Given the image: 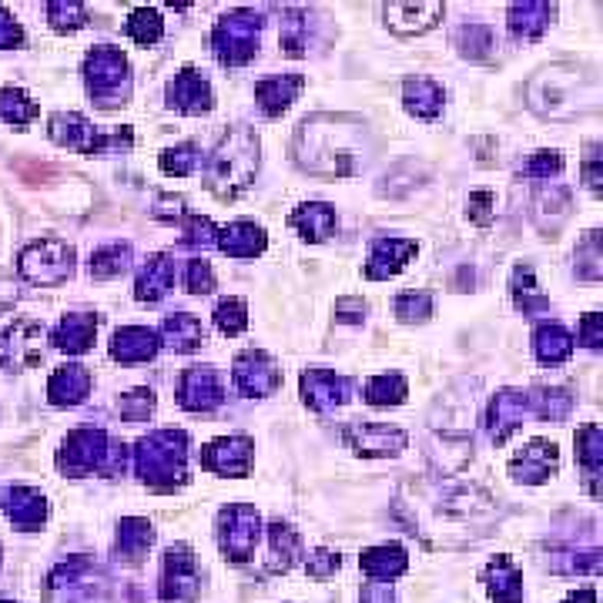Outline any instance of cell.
Wrapping results in <instances>:
<instances>
[{"instance_id": "obj_1", "label": "cell", "mask_w": 603, "mask_h": 603, "mask_svg": "<svg viewBox=\"0 0 603 603\" xmlns=\"http://www.w3.org/2000/svg\"><path fill=\"white\" fill-rule=\"evenodd\" d=\"M258 171V138L248 128H232L208 158V188L218 198H235L252 185Z\"/></svg>"}, {"instance_id": "obj_2", "label": "cell", "mask_w": 603, "mask_h": 603, "mask_svg": "<svg viewBox=\"0 0 603 603\" xmlns=\"http://www.w3.org/2000/svg\"><path fill=\"white\" fill-rule=\"evenodd\" d=\"M185 459H188V436L175 429H158L145 436L134 449V469L138 476L158 490H171L185 480Z\"/></svg>"}, {"instance_id": "obj_3", "label": "cell", "mask_w": 603, "mask_h": 603, "mask_svg": "<svg viewBox=\"0 0 603 603\" xmlns=\"http://www.w3.org/2000/svg\"><path fill=\"white\" fill-rule=\"evenodd\" d=\"M57 466L71 476L94 473V469H104V473H114V469L124 466V446L111 443L104 436V429H74L67 436V443L57 456Z\"/></svg>"}, {"instance_id": "obj_4", "label": "cell", "mask_w": 603, "mask_h": 603, "mask_svg": "<svg viewBox=\"0 0 603 603\" xmlns=\"http://www.w3.org/2000/svg\"><path fill=\"white\" fill-rule=\"evenodd\" d=\"M84 78H88V91L98 104H118L131 94L128 61L118 47H94L84 61Z\"/></svg>"}, {"instance_id": "obj_5", "label": "cell", "mask_w": 603, "mask_h": 603, "mask_svg": "<svg viewBox=\"0 0 603 603\" xmlns=\"http://www.w3.org/2000/svg\"><path fill=\"white\" fill-rule=\"evenodd\" d=\"M17 272L34 285H57L64 279H71L74 248L67 242H61V238H41V242H31L21 252Z\"/></svg>"}, {"instance_id": "obj_6", "label": "cell", "mask_w": 603, "mask_h": 603, "mask_svg": "<svg viewBox=\"0 0 603 603\" xmlns=\"http://www.w3.org/2000/svg\"><path fill=\"white\" fill-rule=\"evenodd\" d=\"M258 31H262V17L252 11H232L215 24L212 44L222 64H245L258 51Z\"/></svg>"}, {"instance_id": "obj_7", "label": "cell", "mask_w": 603, "mask_h": 603, "mask_svg": "<svg viewBox=\"0 0 603 603\" xmlns=\"http://www.w3.org/2000/svg\"><path fill=\"white\" fill-rule=\"evenodd\" d=\"M258 536H262V520H258L255 506L235 503L218 516V540H222L225 557H232L238 563L248 560L255 553Z\"/></svg>"}, {"instance_id": "obj_8", "label": "cell", "mask_w": 603, "mask_h": 603, "mask_svg": "<svg viewBox=\"0 0 603 603\" xmlns=\"http://www.w3.org/2000/svg\"><path fill=\"white\" fill-rule=\"evenodd\" d=\"M178 402L188 413H212L225 402V382L212 366H191L178 382Z\"/></svg>"}, {"instance_id": "obj_9", "label": "cell", "mask_w": 603, "mask_h": 603, "mask_svg": "<svg viewBox=\"0 0 603 603\" xmlns=\"http://www.w3.org/2000/svg\"><path fill=\"white\" fill-rule=\"evenodd\" d=\"M232 379L242 396H272L282 386V372L275 366V359L258 349H248L235 359Z\"/></svg>"}, {"instance_id": "obj_10", "label": "cell", "mask_w": 603, "mask_h": 603, "mask_svg": "<svg viewBox=\"0 0 603 603\" xmlns=\"http://www.w3.org/2000/svg\"><path fill=\"white\" fill-rule=\"evenodd\" d=\"M198 597V573L195 557L185 543L165 553V577H161V600L165 603H195Z\"/></svg>"}, {"instance_id": "obj_11", "label": "cell", "mask_w": 603, "mask_h": 603, "mask_svg": "<svg viewBox=\"0 0 603 603\" xmlns=\"http://www.w3.org/2000/svg\"><path fill=\"white\" fill-rule=\"evenodd\" d=\"M44 329L41 322H14L7 332H0V369H21L41 356Z\"/></svg>"}, {"instance_id": "obj_12", "label": "cell", "mask_w": 603, "mask_h": 603, "mask_svg": "<svg viewBox=\"0 0 603 603\" xmlns=\"http://www.w3.org/2000/svg\"><path fill=\"white\" fill-rule=\"evenodd\" d=\"M201 466L222 476H245L252 469V439L225 436L201 449Z\"/></svg>"}, {"instance_id": "obj_13", "label": "cell", "mask_w": 603, "mask_h": 603, "mask_svg": "<svg viewBox=\"0 0 603 603\" xmlns=\"http://www.w3.org/2000/svg\"><path fill=\"white\" fill-rule=\"evenodd\" d=\"M346 439L362 456H396L399 449H406V433H402V429H389L376 423L346 426Z\"/></svg>"}, {"instance_id": "obj_14", "label": "cell", "mask_w": 603, "mask_h": 603, "mask_svg": "<svg viewBox=\"0 0 603 603\" xmlns=\"http://www.w3.org/2000/svg\"><path fill=\"white\" fill-rule=\"evenodd\" d=\"M349 392H352L349 379L335 376L329 369H309L302 376V399L309 402L312 409H319V413L342 406V402L349 399Z\"/></svg>"}, {"instance_id": "obj_15", "label": "cell", "mask_w": 603, "mask_h": 603, "mask_svg": "<svg viewBox=\"0 0 603 603\" xmlns=\"http://www.w3.org/2000/svg\"><path fill=\"white\" fill-rule=\"evenodd\" d=\"M510 473L523 483H543L547 476L557 473V446L547 443V439H536V443L523 446L513 456Z\"/></svg>"}, {"instance_id": "obj_16", "label": "cell", "mask_w": 603, "mask_h": 603, "mask_svg": "<svg viewBox=\"0 0 603 603\" xmlns=\"http://www.w3.org/2000/svg\"><path fill=\"white\" fill-rule=\"evenodd\" d=\"M413 255H416V242H406V238H376L366 262V275L369 279H392V275L406 268V262Z\"/></svg>"}, {"instance_id": "obj_17", "label": "cell", "mask_w": 603, "mask_h": 603, "mask_svg": "<svg viewBox=\"0 0 603 603\" xmlns=\"http://www.w3.org/2000/svg\"><path fill=\"white\" fill-rule=\"evenodd\" d=\"M526 409H530V396H526V392L506 389V392H500V396L493 399L490 413H486V426H490L493 443H503L513 429H520Z\"/></svg>"}, {"instance_id": "obj_18", "label": "cell", "mask_w": 603, "mask_h": 603, "mask_svg": "<svg viewBox=\"0 0 603 603\" xmlns=\"http://www.w3.org/2000/svg\"><path fill=\"white\" fill-rule=\"evenodd\" d=\"M168 104L178 108L181 114H201L212 108V91H208V81L201 78L198 71L185 67L181 74H175V81L168 84Z\"/></svg>"}, {"instance_id": "obj_19", "label": "cell", "mask_w": 603, "mask_h": 603, "mask_svg": "<svg viewBox=\"0 0 603 603\" xmlns=\"http://www.w3.org/2000/svg\"><path fill=\"white\" fill-rule=\"evenodd\" d=\"M51 138L57 145L71 148V151H84V155H94L98 151V138L101 131L94 128L88 118H81V114H54L51 118Z\"/></svg>"}, {"instance_id": "obj_20", "label": "cell", "mask_w": 603, "mask_h": 603, "mask_svg": "<svg viewBox=\"0 0 603 603\" xmlns=\"http://www.w3.org/2000/svg\"><path fill=\"white\" fill-rule=\"evenodd\" d=\"M161 349V339L145 325H124V329L114 332L111 342V356L118 362H148L155 359Z\"/></svg>"}, {"instance_id": "obj_21", "label": "cell", "mask_w": 603, "mask_h": 603, "mask_svg": "<svg viewBox=\"0 0 603 603\" xmlns=\"http://www.w3.org/2000/svg\"><path fill=\"white\" fill-rule=\"evenodd\" d=\"M439 17H443V4H429V0H419V4H386V21L399 34H423Z\"/></svg>"}, {"instance_id": "obj_22", "label": "cell", "mask_w": 603, "mask_h": 603, "mask_svg": "<svg viewBox=\"0 0 603 603\" xmlns=\"http://www.w3.org/2000/svg\"><path fill=\"white\" fill-rule=\"evenodd\" d=\"M91 392V372L84 366H61L47 382V396L54 406H78Z\"/></svg>"}, {"instance_id": "obj_23", "label": "cell", "mask_w": 603, "mask_h": 603, "mask_svg": "<svg viewBox=\"0 0 603 603\" xmlns=\"http://www.w3.org/2000/svg\"><path fill=\"white\" fill-rule=\"evenodd\" d=\"M94 332H98V319H94V315H64V319L57 322V329L51 332V342L61 352L81 356V352L91 349Z\"/></svg>"}, {"instance_id": "obj_24", "label": "cell", "mask_w": 603, "mask_h": 603, "mask_svg": "<svg viewBox=\"0 0 603 603\" xmlns=\"http://www.w3.org/2000/svg\"><path fill=\"white\" fill-rule=\"evenodd\" d=\"M171 282H175V262H171L168 255H151L145 258V265H141L138 272V299L141 302H158L165 299Z\"/></svg>"}, {"instance_id": "obj_25", "label": "cell", "mask_w": 603, "mask_h": 603, "mask_svg": "<svg viewBox=\"0 0 603 603\" xmlns=\"http://www.w3.org/2000/svg\"><path fill=\"white\" fill-rule=\"evenodd\" d=\"M215 245L232 258H255L265 252V232L255 222H235L218 232Z\"/></svg>"}, {"instance_id": "obj_26", "label": "cell", "mask_w": 603, "mask_h": 603, "mask_svg": "<svg viewBox=\"0 0 603 603\" xmlns=\"http://www.w3.org/2000/svg\"><path fill=\"white\" fill-rule=\"evenodd\" d=\"M299 91H302L299 74H279V78L258 81L255 98H258V104H262V111L268 114V118H275V114H282L285 108H289Z\"/></svg>"}, {"instance_id": "obj_27", "label": "cell", "mask_w": 603, "mask_h": 603, "mask_svg": "<svg viewBox=\"0 0 603 603\" xmlns=\"http://www.w3.org/2000/svg\"><path fill=\"white\" fill-rule=\"evenodd\" d=\"M161 342L175 352H195L201 342H205V325L188 312L168 315L165 325H161Z\"/></svg>"}, {"instance_id": "obj_28", "label": "cell", "mask_w": 603, "mask_h": 603, "mask_svg": "<svg viewBox=\"0 0 603 603\" xmlns=\"http://www.w3.org/2000/svg\"><path fill=\"white\" fill-rule=\"evenodd\" d=\"M533 349H536V359L543 366H557V362H567L570 352H573V335L563 329L560 322H547L540 325L533 335Z\"/></svg>"}, {"instance_id": "obj_29", "label": "cell", "mask_w": 603, "mask_h": 603, "mask_svg": "<svg viewBox=\"0 0 603 603\" xmlns=\"http://www.w3.org/2000/svg\"><path fill=\"white\" fill-rule=\"evenodd\" d=\"M289 222L299 228V232L309 238V242H325L335 232V212L332 205H322V201H309V205H299L292 212Z\"/></svg>"}, {"instance_id": "obj_30", "label": "cell", "mask_w": 603, "mask_h": 603, "mask_svg": "<svg viewBox=\"0 0 603 603\" xmlns=\"http://www.w3.org/2000/svg\"><path fill=\"white\" fill-rule=\"evenodd\" d=\"M359 563H362V570H366L372 580L389 583V580H396L402 570H406V550L396 547V543H386V547L366 550Z\"/></svg>"}, {"instance_id": "obj_31", "label": "cell", "mask_w": 603, "mask_h": 603, "mask_svg": "<svg viewBox=\"0 0 603 603\" xmlns=\"http://www.w3.org/2000/svg\"><path fill=\"white\" fill-rule=\"evenodd\" d=\"M7 513H11V520L21 526V530H34V526L44 523L47 503H44L41 493L31 490V486H14L11 503H7Z\"/></svg>"}, {"instance_id": "obj_32", "label": "cell", "mask_w": 603, "mask_h": 603, "mask_svg": "<svg viewBox=\"0 0 603 603\" xmlns=\"http://www.w3.org/2000/svg\"><path fill=\"white\" fill-rule=\"evenodd\" d=\"M406 108L416 114V118L433 121L439 111H443V88L429 78L406 81Z\"/></svg>"}, {"instance_id": "obj_33", "label": "cell", "mask_w": 603, "mask_h": 603, "mask_svg": "<svg viewBox=\"0 0 603 603\" xmlns=\"http://www.w3.org/2000/svg\"><path fill=\"white\" fill-rule=\"evenodd\" d=\"M553 7L550 4H513L510 7V31L523 41H533V37L543 34V27L550 24Z\"/></svg>"}, {"instance_id": "obj_34", "label": "cell", "mask_w": 603, "mask_h": 603, "mask_svg": "<svg viewBox=\"0 0 603 603\" xmlns=\"http://www.w3.org/2000/svg\"><path fill=\"white\" fill-rule=\"evenodd\" d=\"M490 577V593L496 603H520L523 600V590H520V570L513 567L506 557H496L486 570Z\"/></svg>"}, {"instance_id": "obj_35", "label": "cell", "mask_w": 603, "mask_h": 603, "mask_svg": "<svg viewBox=\"0 0 603 603\" xmlns=\"http://www.w3.org/2000/svg\"><path fill=\"white\" fill-rule=\"evenodd\" d=\"M151 540H155V533H151L148 520H141V516H128V520H121L118 553L124 560H138L141 553L151 547Z\"/></svg>"}, {"instance_id": "obj_36", "label": "cell", "mask_w": 603, "mask_h": 603, "mask_svg": "<svg viewBox=\"0 0 603 603\" xmlns=\"http://www.w3.org/2000/svg\"><path fill=\"white\" fill-rule=\"evenodd\" d=\"M577 459L587 473L590 483H597L600 476V463H603V436H600V426H583L577 433Z\"/></svg>"}, {"instance_id": "obj_37", "label": "cell", "mask_w": 603, "mask_h": 603, "mask_svg": "<svg viewBox=\"0 0 603 603\" xmlns=\"http://www.w3.org/2000/svg\"><path fill=\"white\" fill-rule=\"evenodd\" d=\"M128 262H131V248L121 242H111L91 255V275L94 279H111V275H121L124 268H128Z\"/></svg>"}, {"instance_id": "obj_38", "label": "cell", "mask_w": 603, "mask_h": 603, "mask_svg": "<svg viewBox=\"0 0 603 603\" xmlns=\"http://www.w3.org/2000/svg\"><path fill=\"white\" fill-rule=\"evenodd\" d=\"M37 114H41V108H37V101L27 98L24 91H17V88H4V91H0V121H7V124H27V121H34Z\"/></svg>"}, {"instance_id": "obj_39", "label": "cell", "mask_w": 603, "mask_h": 603, "mask_svg": "<svg viewBox=\"0 0 603 603\" xmlns=\"http://www.w3.org/2000/svg\"><path fill=\"white\" fill-rule=\"evenodd\" d=\"M124 31H128L131 41H138L141 47L161 41V34H165V24H161V14L151 11V7H141V11H134L128 17V24H124Z\"/></svg>"}, {"instance_id": "obj_40", "label": "cell", "mask_w": 603, "mask_h": 603, "mask_svg": "<svg viewBox=\"0 0 603 603\" xmlns=\"http://www.w3.org/2000/svg\"><path fill=\"white\" fill-rule=\"evenodd\" d=\"M402 399H406V379L396 376V372L366 382V402H372V406H399Z\"/></svg>"}, {"instance_id": "obj_41", "label": "cell", "mask_w": 603, "mask_h": 603, "mask_svg": "<svg viewBox=\"0 0 603 603\" xmlns=\"http://www.w3.org/2000/svg\"><path fill=\"white\" fill-rule=\"evenodd\" d=\"M513 295H516V305H520V309H523L526 315L547 309V295L536 292L530 265H520V268H516V272H513Z\"/></svg>"}, {"instance_id": "obj_42", "label": "cell", "mask_w": 603, "mask_h": 603, "mask_svg": "<svg viewBox=\"0 0 603 603\" xmlns=\"http://www.w3.org/2000/svg\"><path fill=\"white\" fill-rule=\"evenodd\" d=\"M573 396L563 389H536V396H530V409L540 419H563L570 413Z\"/></svg>"}, {"instance_id": "obj_43", "label": "cell", "mask_w": 603, "mask_h": 603, "mask_svg": "<svg viewBox=\"0 0 603 603\" xmlns=\"http://www.w3.org/2000/svg\"><path fill=\"white\" fill-rule=\"evenodd\" d=\"M268 540H272V557H275V567L282 560V570L299 557V533L285 523H272L268 526Z\"/></svg>"}, {"instance_id": "obj_44", "label": "cell", "mask_w": 603, "mask_h": 603, "mask_svg": "<svg viewBox=\"0 0 603 603\" xmlns=\"http://www.w3.org/2000/svg\"><path fill=\"white\" fill-rule=\"evenodd\" d=\"M198 161H201V155H198L195 145H178V148H168L165 155H161V168H165V175L185 178L198 168Z\"/></svg>"}, {"instance_id": "obj_45", "label": "cell", "mask_w": 603, "mask_h": 603, "mask_svg": "<svg viewBox=\"0 0 603 603\" xmlns=\"http://www.w3.org/2000/svg\"><path fill=\"white\" fill-rule=\"evenodd\" d=\"M215 325L222 335H238L245 332L248 325V315H245V302L242 299H222L215 309Z\"/></svg>"}, {"instance_id": "obj_46", "label": "cell", "mask_w": 603, "mask_h": 603, "mask_svg": "<svg viewBox=\"0 0 603 603\" xmlns=\"http://www.w3.org/2000/svg\"><path fill=\"white\" fill-rule=\"evenodd\" d=\"M47 17H51L57 31H78V27L88 24V11H84V4H78V0H71V4H64V0L47 4Z\"/></svg>"}, {"instance_id": "obj_47", "label": "cell", "mask_w": 603, "mask_h": 603, "mask_svg": "<svg viewBox=\"0 0 603 603\" xmlns=\"http://www.w3.org/2000/svg\"><path fill=\"white\" fill-rule=\"evenodd\" d=\"M396 315L402 322H426L433 315V295L429 292H406L396 299Z\"/></svg>"}, {"instance_id": "obj_48", "label": "cell", "mask_w": 603, "mask_h": 603, "mask_svg": "<svg viewBox=\"0 0 603 603\" xmlns=\"http://www.w3.org/2000/svg\"><path fill=\"white\" fill-rule=\"evenodd\" d=\"M456 41H459V47H463V54L486 57V54H490V47H493V31H490V27H483V24H469V27H463V31L456 34Z\"/></svg>"}, {"instance_id": "obj_49", "label": "cell", "mask_w": 603, "mask_h": 603, "mask_svg": "<svg viewBox=\"0 0 603 603\" xmlns=\"http://www.w3.org/2000/svg\"><path fill=\"white\" fill-rule=\"evenodd\" d=\"M151 409H155V396H151L148 389L128 392V396L121 399V416L128 419V423H145Z\"/></svg>"}, {"instance_id": "obj_50", "label": "cell", "mask_w": 603, "mask_h": 603, "mask_svg": "<svg viewBox=\"0 0 603 603\" xmlns=\"http://www.w3.org/2000/svg\"><path fill=\"white\" fill-rule=\"evenodd\" d=\"M218 232L212 228V222L201 215H191L185 222V238H181V245L185 248H205V245H215Z\"/></svg>"}, {"instance_id": "obj_51", "label": "cell", "mask_w": 603, "mask_h": 603, "mask_svg": "<svg viewBox=\"0 0 603 603\" xmlns=\"http://www.w3.org/2000/svg\"><path fill=\"white\" fill-rule=\"evenodd\" d=\"M185 285H188V292H195V295L212 292V289H215V272H212V265H208L205 258H191V262H188V272H185Z\"/></svg>"}, {"instance_id": "obj_52", "label": "cell", "mask_w": 603, "mask_h": 603, "mask_svg": "<svg viewBox=\"0 0 603 603\" xmlns=\"http://www.w3.org/2000/svg\"><path fill=\"white\" fill-rule=\"evenodd\" d=\"M305 41H309V34H305V17L292 11L282 24V47L289 54H302Z\"/></svg>"}, {"instance_id": "obj_53", "label": "cell", "mask_w": 603, "mask_h": 603, "mask_svg": "<svg viewBox=\"0 0 603 603\" xmlns=\"http://www.w3.org/2000/svg\"><path fill=\"white\" fill-rule=\"evenodd\" d=\"M577 255L583 258L580 262L583 279H600V232H590L587 242L577 248Z\"/></svg>"}, {"instance_id": "obj_54", "label": "cell", "mask_w": 603, "mask_h": 603, "mask_svg": "<svg viewBox=\"0 0 603 603\" xmlns=\"http://www.w3.org/2000/svg\"><path fill=\"white\" fill-rule=\"evenodd\" d=\"M563 171V158L557 151H536L530 165L523 168L526 178H550V175H560Z\"/></svg>"}, {"instance_id": "obj_55", "label": "cell", "mask_w": 603, "mask_h": 603, "mask_svg": "<svg viewBox=\"0 0 603 603\" xmlns=\"http://www.w3.org/2000/svg\"><path fill=\"white\" fill-rule=\"evenodd\" d=\"M580 342L587 349H600V342H603V319H600L597 312L583 315V322H580Z\"/></svg>"}, {"instance_id": "obj_56", "label": "cell", "mask_w": 603, "mask_h": 603, "mask_svg": "<svg viewBox=\"0 0 603 603\" xmlns=\"http://www.w3.org/2000/svg\"><path fill=\"white\" fill-rule=\"evenodd\" d=\"M469 218L480 225H490L493 218V195L490 191H476V195H469Z\"/></svg>"}, {"instance_id": "obj_57", "label": "cell", "mask_w": 603, "mask_h": 603, "mask_svg": "<svg viewBox=\"0 0 603 603\" xmlns=\"http://www.w3.org/2000/svg\"><path fill=\"white\" fill-rule=\"evenodd\" d=\"M24 41V31H21V24L14 21L11 14L0 7V47H17Z\"/></svg>"}, {"instance_id": "obj_58", "label": "cell", "mask_w": 603, "mask_h": 603, "mask_svg": "<svg viewBox=\"0 0 603 603\" xmlns=\"http://www.w3.org/2000/svg\"><path fill=\"white\" fill-rule=\"evenodd\" d=\"M305 570H309L312 577H329V573L339 570V557H335V553L319 550V553H315V557H309V563H305Z\"/></svg>"}, {"instance_id": "obj_59", "label": "cell", "mask_w": 603, "mask_h": 603, "mask_svg": "<svg viewBox=\"0 0 603 603\" xmlns=\"http://www.w3.org/2000/svg\"><path fill=\"white\" fill-rule=\"evenodd\" d=\"M335 312H339V322H362V312H366V305L359 299H342L335 305Z\"/></svg>"}, {"instance_id": "obj_60", "label": "cell", "mask_w": 603, "mask_h": 603, "mask_svg": "<svg viewBox=\"0 0 603 603\" xmlns=\"http://www.w3.org/2000/svg\"><path fill=\"white\" fill-rule=\"evenodd\" d=\"M362 603H392V587L389 583H369L366 590H362Z\"/></svg>"}, {"instance_id": "obj_61", "label": "cell", "mask_w": 603, "mask_h": 603, "mask_svg": "<svg viewBox=\"0 0 603 603\" xmlns=\"http://www.w3.org/2000/svg\"><path fill=\"white\" fill-rule=\"evenodd\" d=\"M567 603H597V593H593V590H580V593H573Z\"/></svg>"}, {"instance_id": "obj_62", "label": "cell", "mask_w": 603, "mask_h": 603, "mask_svg": "<svg viewBox=\"0 0 603 603\" xmlns=\"http://www.w3.org/2000/svg\"><path fill=\"white\" fill-rule=\"evenodd\" d=\"M0 289H4V285H0ZM0 299H4V292H0Z\"/></svg>"}]
</instances>
